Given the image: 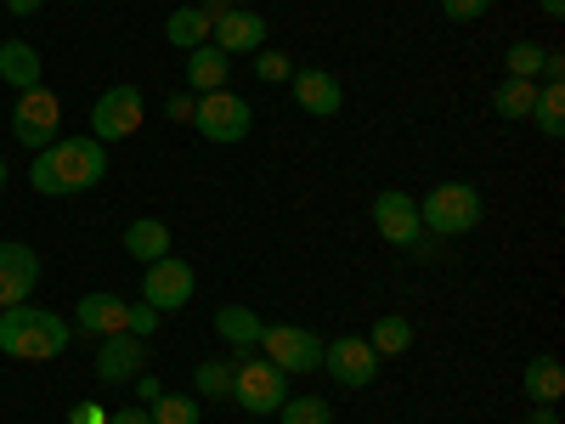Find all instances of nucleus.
I'll return each mask as SVG.
<instances>
[{
	"instance_id": "17",
	"label": "nucleus",
	"mask_w": 565,
	"mask_h": 424,
	"mask_svg": "<svg viewBox=\"0 0 565 424\" xmlns=\"http://www.w3.org/2000/svg\"><path fill=\"white\" fill-rule=\"evenodd\" d=\"M40 74H45V63H40V52L29 40H0V80H7L12 91H34L40 85Z\"/></svg>"
},
{
	"instance_id": "31",
	"label": "nucleus",
	"mask_w": 565,
	"mask_h": 424,
	"mask_svg": "<svg viewBox=\"0 0 565 424\" xmlns=\"http://www.w3.org/2000/svg\"><path fill=\"white\" fill-rule=\"evenodd\" d=\"M487 7L492 0H441V18L447 23H476V18H487Z\"/></svg>"
},
{
	"instance_id": "40",
	"label": "nucleus",
	"mask_w": 565,
	"mask_h": 424,
	"mask_svg": "<svg viewBox=\"0 0 565 424\" xmlns=\"http://www.w3.org/2000/svg\"><path fill=\"white\" fill-rule=\"evenodd\" d=\"M526 424H559V407H537V402H532V413H526Z\"/></svg>"
},
{
	"instance_id": "42",
	"label": "nucleus",
	"mask_w": 565,
	"mask_h": 424,
	"mask_svg": "<svg viewBox=\"0 0 565 424\" xmlns=\"http://www.w3.org/2000/svg\"><path fill=\"white\" fill-rule=\"evenodd\" d=\"M7 176H12V170H7V159H0V187H7Z\"/></svg>"
},
{
	"instance_id": "4",
	"label": "nucleus",
	"mask_w": 565,
	"mask_h": 424,
	"mask_svg": "<svg viewBox=\"0 0 565 424\" xmlns=\"http://www.w3.org/2000/svg\"><path fill=\"white\" fill-rule=\"evenodd\" d=\"M232 402H238L244 413H277L282 407V396H289V373L282 368H271L266 357H255V351H244V357H232Z\"/></svg>"
},
{
	"instance_id": "33",
	"label": "nucleus",
	"mask_w": 565,
	"mask_h": 424,
	"mask_svg": "<svg viewBox=\"0 0 565 424\" xmlns=\"http://www.w3.org/2000/svg\"><path fill=\"white\" fill-rule=\"evenodd\" d=\"M193 108H199L193 91H170V103H164V114H170V119H181V125H193Z\"/></svg>"
},
{
	"instance_id": "36",
	"label": "nucleus",
	"mask_w": 565,
	"mask_h": 424,
	"mask_svg": "<svg viewBox=\"0 0 565 424\" xmlns=\"http://www.w3.org/2000/svg\"><path fill=\"white\" fill-rule=\"evenodd\" d=\"M108 424H153V418H148V407H114Z\"/></svg>"
},
{
	"instance_id": "10",
	"label": "nucleus",
	"mask_w": 565,
	"mask_h": 424,
	"mask_svg": "<svg viewBox=\"0 0 565 424\" xmlns=\"http://www.w3.org/2000/svg\"><path fill=\"white\" fill-rule=\"evenodd\" d=\"M322 373L345 391H362V385H373V373H380V351H373L367 340H356V335L322 340Z\"/></svg>"
},
{
	"instance_id": "38",
	"label": "nucleus",
	"mask_w": 565,
	"mask_h": 424,
	"mask_svg": "<svg viewBox=\"0 0 565 424\" xmlns=\"http://www.w3.org/2000/svg\"><path fill=\"white\" fill-rule=\"evenodd\" d=\"M130 385H136V396H141V402H153V396L164 391V385L153 380V373H136V380H130Z\"/></svg>"
},
{
	"instance_id": "6",
	"label": "nucleus",
	"mask_w": 565,
	"mask_h": 424,
	"mask_svg": "<svg viewBox=\"0 0 565 424\" xmlns=\"http://www.w3.org/2000/svg\"><path fill=\"white\" fill-rule=\"evenodd\" d=\"M12 136L23 141L29 153L52 148V141L63 136V103H57V91H45V85L18 91V108H12Z\"/></svg>"
},
{
	"instance_id": "21",
	"label": "nucleus",
	"mask_w": 565,
	"mask_h": 424,
	"mask_svg": "<svg viewBox=\"0 0 565 424\" xmlns=\"http://www.w3.org/2000/svg\"><path fill=\"white\" fill-rule=\"evenodd\" d=\"M521 385H526V396H532L537 407H559V396H565V368H559V357H532L526 373H521Z\"/></svg>"
},
{
	"instance_id": "15",
	"label": "nucleus",
	"mask_w": 565,
	"mask_h": 424,
	"mask_svg": "<svg viewBox=\"0 0 565 424\" xmlns=\"http://www.w3.org/2000/svg\"><path fill=\"white\" fill-rule=\"evenodd\" d=\"M289 91H295V103L306 114H317V119H334L345 108V91H340V80L328 74V68H295L289 74Z\"/></svg>"
},
{
	"instance_id": "9",
	"label": "nucleus",
	"mask_w": 565,
	"mask_h": 424,
	"mask_svg": "<svg viewBox=\"0 0 565 424\" xmlns=\"http://www.w3.org/2000/svg\"><path fill=\"white\" fill-rule=\"evenodd\" d=\"M193 289H199V277H193V266H186V261H175V255L148 261V277H141V300H148L159 317L181 311L186 300H193Z\"/></svg>"
},
{
	"instance_id": "37",
	"label": "nucleus",
	"mask_w": 565,
	"mask_h": 424,
	"mask_svg": "<svg viewBox=\"0 0 565 424\" xmlns=\"http://www.w3.org/2000/svg\"><path fill=\"white\" fill-rule=\"evenodd\" d=\"M193 7H199V12H204V18L215 23V18H226L232 7H238V0H193Z\"/></svg>"
},
{
	"instance_id": "19",
	"label": "nucleus",
	"mask_w": 565,
	"mask_h": 424,
	"mask_svg": "<svg viewBox=\"0 0 565 424\" xmlns=\"http://www.w3.org/2000/svg\"><path fill=\"white\" fill-rule=\"evenodd\" d=\"M226 80H232V57L221 52V45H199V52H186V85H193V97L221 91Z\"/></svg>"
},
{
	"instance_id": "2",
	"label": "nucleus",
	"mask_w": 565,
	"mask_h": 424,
	"mask_svg": "<svg viewBox=\"0 0 565 424\" xmlns=\"http://www.w3.org/2000/svg\"><path fill=\"white\" fill-rule=\"evenodd\" d=\"M74 340V322H63L57 311H40V306H7L0 311V351L12 362H52L63 357Z\"/></svg>"
},
{
	"instance_id": "12",
	"label": "nucleus",
	"mask_w": 565,
	"mask_h": 424,
	"mask_svg": "<svg viewBox=\"0 0 565 424\" xmlns=\"http://www.w3.org/2000/svg\"><path fill=\"white\" fill-rule=\"evenodd\" d=\"M34 283H40V255L29 244H0V311L34 300Z\"/></svg>"
},
{
	"instance_id": "35",
	"label": "nucleus",
	"mask_w": 565,
	"mask_h": 424,
	"mask_svg": "<svg viewBox=\"0 0 565 424\" xmlns=\"http://www.w3.org/2000/svg\"><path fill=\"white\" fill-rule=\"evenodd\" d=\"M407 250H413V261H436V255H441V239H436V232H418Z\"/></svg>"
},
{
	"instance_id": "41",
	"label": "nucleus",
	"mask_w": 565,
	"mask_h": 424,
	"mask_svg": "<svg viewBox=\"0 0 565 424\" xmlns=\"http://www.w3.org/2000/svg\"><path fill=\"white\" fill-rule=\"evenodd\" d=\"M537 7H543L548 18H565V0H537Z\"/></svg>"
},
{
	"instance_id": "25",
	"label": "nucleus",
	"mask_w": 565,
	"mask_h": 424,
	"mask_svg": "<svg viewBox=\"0 0 565 424\" xmlns=\"http://www.w3.org/2000/svg\"><path fill=\"white\" fill-rule=\"evenodd\" d=\"M367 346L373 351H380V357H402V351H413V322L407 317H380V322H373V335H367Z\"/></svg>"
},
{
	"instance_id": "11",
	"label": "nucleus",
	"mask_w": 565,
	"mask_h": 424,
	"mask_svg": "<svg viewBox=\"0 0 565 424\" xmlns=\"http://www.w3.org/2000/svg\"><path fill=\"white\" fill-rule=\"evenodd\" d=\"M373 226H380V239H385L391 250H407L418 232H424V221H418V199H407L402 187H385V193L373 199Z\"/></svg>"
},
{
	"instance_id": "27",
	"label": "nucleus",
	"mask_w": 565,
	"mask_h": 424,
	"mask_svg": "<svg viewBox=\"0 0 565 424\" xmlns=\"http://www.w3.org/2000/svg\"><path fill=\"white\" fill-rule=\"evenodd\" d=\"M503 68H509V80H537V74H543V45H537V40H514L509 57H503Z\"/></svg>"
},
{
	"instance_id": "20",
	"label": "nucleus",
	"mask_w": 565,
	"mask_h": 424,
	"mask_svg": "<svg viewBox=\"0 0 565 424\" xmlns=\"http://www.w3.org/2000/svg\"><path fill=\"white\" fill-rule=\"evenodd\" d=\"M125 255L130 261H164L170 255V226L159 215H136L125 226Z\"/></svg>"
},
{
	"instance_id": "39",
	"label": "nucleus",
	"mask_w": 565,
	"mask_h": 424,
	"mask_svg": "<svg viewBox=\"0 0 565 424\" xmlns=\"http://www.w3.org/2000/svg\"><path fill=\"white\" fill-rule=\"evenodd\" d=\"M40 7H45V0H7V12H12V18H34Z\"/></svg>"
},
{
	"instance_id": "43",
	"label": "nucleus",
	"mask_w": 565,
	"mask_h": 424,
	"mask_svg": "<svg viewBox=\"0 0 565 424\" xmlns=\"http://www.w3.org/2000/svg\"><path fill=\"white\" fill-rule=\"evenodd\" d=\"M68 7H85V0H68Z\"/></svg>"
},
{
	"instance_id": "28",
	"label": "nucleus",
	"mask_w": 565,
	"mask_h": 424,
	"mask_svg": "<svg viewBox=\"0 0 565 424\" xmlns=\"http://www.w3.org/2000/svg\"><path fill=\"white\" fill-rule=\"evenodd\" d=\"M277 418H282V424H328L334 413H328V402H322V396H282Z\"/></svg>"
},
{
	"instance_id": "23",
	"label": "nucleus",
	"mask_w": 565,
	"mask_h": 424,
	"mask_svg": "<svg viewBox=\"0 0 565 424\" xmlns=\"http://www.w3.org/2000/svg\"><path fill=\"white\" fill-rule=\"evenodd\" d=\"M532 119L548 141L565 136V85L559 80H537V103H532Z\"/></svg>"
},
{
	"instance_id": "26",
	"label": "nucleus",
	"mask_w": 565,
	"mask_h": 424,
	"mask_svg": "<svg viewBox=\"0 0 565 424\" xmlns=\"http://www.w3.org/2000/svg\"><path fill=\"white\" fill-rule=\"evenodd\" d=\"M148 418H153V424H204V407H199V396H170V391H159V396L148 402Z\"/></svg>"
},
{
	"instance_id": "8",
	"label": "nucleus",
	"mask_w": 565,
	"mask_h": 424,
	"mask_svg": "<svg viewBox=\"0 0 565 424\" xmlns=\"http://www.w3.org/2000/svg\"><path fill=\"white\" fill-rule=\"evenodd\" d=\"M141 114H148L141 85H108L97 97V108H90V136H97L103 148H108V141H125V136L141 130Z\"/></svg>"
},
{
	"instance_id": "29",
	"label": "nucleus",
	"mask_w": 565,
	"mask_h": 424,
	"mask_svg": "<svg viewBox=\"0 0 565 424\" xmlns=\"http://www.w3.org/2000/svg\"><path fill=\"white\" fill-rule=\"evenodd\" d=\"M232 373H238V368H232V362H199L193 368V385H199V396H232Z\"/></svg>"
},
{
	"instance_id": "16",
	"label": "nucleus",
	"mask_w": 565,
	"mask_h": 424,
	"mask_svg": "<svg viewBox=\"0 0 565 424\" xmlns=\"http://www.w3.org/2000/svg\"><path fill=\"white\" fill-rule=\"evenodd\" d=\"M125 317H130V306L119 295H85L79 311H74V328H79V335L108 340V335H125Z\"/></svg>"
},
{
	"instance_id": "22",
	"label": "nucleus",
	"mask_w": 565,
	"mask_h": 424,
	"mask_svg": "<svg viewBox=\"0 0 565 424\" xmlns=\"http://www.w3.org/2000/svg\"><path fill=\"white\" fill-rule=\"evenodd\" d=\"M210 29H215V23H210L199 7H175L170 23H164V34H170L175 52H199V45H210Z\"/></svg>"
},
{
	"instance_id": "24",
	"label": "nucleus",
	"mask_w": 565,
	"mask_h": 424,
	"mask_svg": "<svg viewBox=\"0 0 565 424\" xmlns=\"http://www.w3.org/2000/svg\"><path fill=\"white\" fill-rule=\"evenodd\" d=\"M532 103H537V80H498V91H492L498 119H532Z\"/></svg>"
},
{
	"instance_id": "13",
	"label": "nucleus",
	"mask_w": 565,
	"mask_h": 424,
	"mask_svg": "<svg viewBox=\"0 0 565 424\" xmlns=\"http://www.w3.org/2000/svg\"><path fill=\"white\" fill-rule=\"evenodd\" d=\"M136 373H148V340L108 335L103 351H97V380H103V385H130Z\"/></svg>"
},
{
	"instance_id": "18",
	"label": "nucleus",
	"mask_w": 565,
	"mask_h": 424,
	"mask_svg": "<svg viewBox=\"0 0 565 424\" xmlns=\"http://www.w3.org/2000/svg\"><path fill=\"white\" fill-rule=\"evenodd\" d=\"M260 328H266V322H260L255 306H221V311H215V335L238 351V357L260 346Z\"/></svg>"
},
{
	"instance_id": "7",
	"label": "nucleus",
	"mask_w": 565,
	"mask_h": 424,
	"mask_svg": "<svg viewBox=\"0 0 565 424\" xmlns=\"http://www.w3.org/2000/svg\"><path fill=\"white\" fill-rule=\"evenodd\" d=\"M255 351L282 373H317L322 368V340L311 335V328H295V322H266Z\"/></svg>"
},
{
	"instance_id": "3",
	"label": "nucleus",
	"mask_w": 565,
	"mask_h": 424,
	"mask_svg": "<svg viewBox=\"0 0 565 424\" xmlns=\"http://www.w3.org/2000/svg\"><path fill=\"white\" fill-rule=\"evenodd\" d=\"M418 221H424V232H436V239H463V232H476L487 221V199H481V187H469V181H441L430 199H418Z\"/></svg>"
},
{
	"instance_id": "1",
	"label": "nucleus",
	"mask_w": 565,
	"mask_h": 424,
	"mask_svg": "<svg viewBox=\"0 0 565 424\" xmlns=\"http://www.w3.org/2000/svg\"><path fill=\"white\" fill-rule=\"evenodd\" d=\"M103 176H108V148H103L97 136H57L52 148L34 153V170H29L34 193H45V199L90 193Z\"/></svg>"
},
{
	"instance_id": "32",
	"label": "nucleus",
	"mask_w": 565,
	"mask_h": 424,
	"mask_svg": "<svg viewBox=\"0 0 565 424\" xmlns=\"http://www.w3.org/2000/svg\"><path fill=\"white\" fill-rule=\"evenodd\" d=\"M159 322H164V317H159V311H153L148 300H141V306H130V317H125V335H136V340H148V335H153Z\"/></svg>"
},
{
	"instance_id": "14",
	"label": "nucleus",
	"mask_w": 565,
	"mask_h": 424,
	"mask_svg": "<svg viewBox=\"0 0 565 424\" xmlns=\"http://www.w3.org/2000/svg\"><path fill=\"white\" fill-rule=\"evenodd\" d=\"M210 45H221L226 57H255L260 45H266V18L260 12H249V7H232L226 18H215V29H210Z\"/></svg>"
},
{
	"instance_id": "34",
	"label": "nucleus",
	"mask_w": 565,
	"mask_h": 424,
	"mask_svg": "<svg viewBox=\"0 0 565 424\" xmlns=\"http://www.w3.org/2000/svg\"><path fill=\"white\" fill-rule=\"evenodd\" d=\"M68 424H108V407L103 402H74L68 407Z\"/></svg>"
},
{
	"instance_id": "5",
	"label": "nucleus",
	"mask_w": 565,
	"mask_h": 424,
	"mask_svg": "<svg viewBox=\"0 0 565 424\" xmlns=\"http://www.w3.org/2000/svg\"><path fill=\"white\" fill-rule=\"evenodd\" d=\"M249 125H255V108L238 97V91H226V85H221V91H204L199 108H193V130H199L204 141H221V148L244 141Z\"/></svg>"
},
{
	"instance_id": "30",
	"label": "nucleus",
	"mask_w": 565,
	"mask_h": 424,
	"mask_svg": "<svg viewBox=\"0 0 565 424\" xmlns=\"http://www.w3.org/2000/svg\"><path fill=\"white\" fill-rule=\"evenodd\" d=\"M289 74H295V63L282 57V52H266V45L255 52V80L260 85H289Z\"/></svg>"
}]
</instances>
